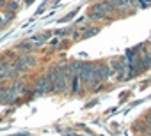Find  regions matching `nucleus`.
Segmentation results:
<instances>
[{
  "label": "nucleus",
  "mask_w": 151,
  "mask_h": 136,
  "mask_svg": "<svg viewBox=\"0 0 151 136\" xmlns=\"http://www.w3.org/2000/svg\"><path fill=\"white\" fill-rule=\"evenodd\" d=\"M36 94H46V92H50L52 90V81H50V78L48 76H45V78H39L37 81H36Z\"/></svg>",
  "instance_id": "1"
}]
</instances>
